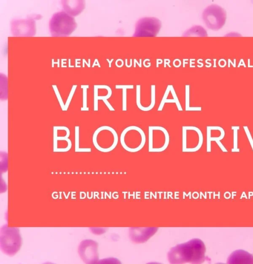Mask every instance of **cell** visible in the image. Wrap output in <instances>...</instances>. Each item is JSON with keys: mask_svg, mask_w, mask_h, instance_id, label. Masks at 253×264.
Wrapping results in <instances>:
<instances>
[{"mask_svg": "<svg viewBox=\"0 0 253 264\" xmlns=\"http://www.w3.org/2000/svg\"><path fill=\"white\" fill-rule=\"evenodd\" d=\"M205 246L203 242L195 239L172 248L169 254L171 262L201 263L205 259Z\"/></svg>", "mask_w": 253, "mask_h": 264, "instance_id": "1", "label": "cell"}, {"mask_svg": "<svg viewBox=\"0 0 253 264\" xmlns=\"http://www.w3.org/2000/svg\"><path fill=\"white\" fill-rule=\"evenodd\" d=\"M146 135L139 127L130 125L122 131L120 136L121 146L126 151L136 152L140 151L146 143Z\"/></svg>", "mask_w": 253, "mask_h": 264, "instance_id": "2", "label": "cell"}, {"mask_svg": "<svg viewBox=\"0 0 253 264\" xmlns=\"http://www.w3.org/2000/svg\"><path fill=\"white\" fill-rule=\"evenodd\" d=\"M118 141L117 132L109 126H101L93 134V146L101 152H108L113 151L117 147Z\"/></svg>", "mask_w": 253, "mask_h": 264, "instance_id": "3", "label": "cell"}, {"mask_svg": "<svg viewBox=\"0 0 253 264\" xmlns=\"http://www.w3.org/2000/svg\"><path fill=\"white\" fill-rule=\"evenodd\" d=\"M75 19L64 11L57 12L53 15L49 23V28L52 36H69L77 28Z\"/></svg>", "mask_w": 253, "mask_h": 264, "instance_id": "4", "label": "cell"}, {"mask_svg": "<svg viewBox=\"0 0 253 264\" xmlns=\"http://www.w3.org/2000/svg\"><path fill=\"white\" fill-rule=\"evenodd\" d=\"M148 151L162 152L168 147L169 134L168 130L161 126H149L148 128Z\"/></svg>", "mask_w": 253, "mask_h": 264, "instance_id": "5", "label": "cell"}, {"mask_svg": "<svg viewBox=\"0 0 253 264\" xmlns=\"http://www.w3.org/2000/svg\"><path fill=\"white\" fill-rule=\"evenodd\" d=\"M203 136L201 130L194 126L182 127V151L195 152L202 147Z\"/></svg>", "mask_w": 253, "mask_h": 264, "instance_id": "6", "label": "cell"}, {"mask_svg": "<svg viewBox=\"0 0 253 264\" xmlns=\"http://www.w3.org/2000/svg\"><path fill=\"white\" fill-rule=\"evenodd\" d=\"M202 18L209 29L217 31L224 25L226 19V12L220 6L213 4L204 10Z\"/></svg>", "mask_w": 253, "mask_h": 264, "instance_id": "7", "label": "cell"}, {"mask_svg": "<svg viewBox=\"0 0 253 264\" xmlns=\"http://www.w3.org/2000/svg\"><path fill=\"white\" fill-rule=\"evenodd\" d=\"M162 24L160 20L154 17H145L137 23L133 37H154L159 32Z\"/></svg>", "mask_w": 253, "mask_h": 264, "instance_id": "8", "label": "cell"}, {"mask_svg": "<svg viewBox=\"0 0 253 264\" xmlns=\"http://www.w3.org/2000/svg\"><path fill=\"white\" fill-rule=\"evenodd\" d=\"M96 243L92 241H86L80 246V255L85 262L93 263L97 259Z\"/></svg>", "mask_w": 253, "mask_h": 264, "instance_id": "9", "label": "cell"}, {"mask_svg": "<svg viewBox=\"0 0 253 264\" xmlns=\"http://www.w3.org/2000/svg\"><path fill=\"white\" fill-rule=\"evenodd\" d=\"M230 264H253V256L243 250H237L232 252L227 260Z\"/></svg>", "mask_w": 253, "mask_h": 264, "instance_id": "10", "label": "cell"}, {"mask_svg": "<svg viewBox=\"0 0 253 264\" xmlns=\"http://www.w3.org/2000/svg\"><path fill=\"white\" fill-rule=\"evenodd\" d=\"M166 103H174L176 104V107L178 111H182V107L178 99L176 94L172 97L169 98L167 90H166L162 101L158 107V111H161L163 110L164 106Z\"/></svg>", "mask_w": 253, "mask_h": 264, "instance_id": "11", "label": "cell"}, {"mask_svg": "<svg viewBox=\"0 0 253 264\" xmlns=\"http://www.w3.org/2000/svg\"><path fill=\"white\" fill-rule=\"evenodd\" d=\"M191 36L207 37L208 35L207 32L203 27L199 26H197L190 28L183 33V36L184 37H189Z\"/></svg>", "mask_w": 253, "mask_h": 264, "instance_id": "12", "label": "cell"}, {"mask_svg": "<svg viewBox=\"0 0 253 264\" xmlns=\"http://www.w3.org/2000/svg\"><path fill=\"white\" fill-rule=\"evenodd\" d=\"M79 126H76L75 127V150L76 152L78 151H90L91 149L90 148L80 149L79 148Z\"/></svg>", "mask_w": 253, "mask_h": 264, "instance_id": "13", "label": "cell"}, {"mask_svg": "<svg viewBox=\"0 0 253 264\" xmlns=\"http://www.w3.org/2000/svg\"><path fill=\"white\" fill-rule=\"evenodd\" d=\"M133 88V85H116V89L122 88L123 89V111H126V90Z\"/></svg>", "mask_w": 253, "mask_h": 264, "instance_id": "14", "label": "cell"}, {"mask_svg": "<svg viewBox=\"0 0 253 264\" xmlns=\"http://www.w3.org/2000/svg\"><path fill=\"white\" fill-rule=\"evenodd\" d=\"M185 96H186V111H199L201 110L199 107H190L189 105V86L186 85L185 86Z\"/></svg>", "mask_w": 253, "mask_h": 264, "instance_id": "15", "label": "cell"}]
</instances>
